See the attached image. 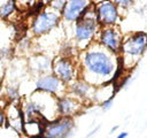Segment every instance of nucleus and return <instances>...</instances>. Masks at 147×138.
Listing matches in <instances>:
<instances>
[{"label": "nucleus", "mask_w": 147, "mask_h": 138, "mask_svg": "<svg viewBox=\"0 0 147 138\" xmlns=\"http://www.w3.org/2000/svg\"><path fill=\"white\" fill-rule=\"evenodd\" d=\"M113 99H114V95H113L111 98H109L108 100H106V101L102 103V108H103V109H108V108L113 105Z\"/></svg>", "instance_id": "obj_16"}, {"label": "nucleus", "mask_w": 147, "mask_h": 138, "mask_svg": "<svg viewBox=\"0 0 147 138\" xmlns=\"http://www.w3.org/2000/svg\"><path fill=\"white\" fill-rule=\"evenodd\" d=\"M14 7H15L14 0H10V1L7 2L6 5H3L2 7H0V17H5V16H7L8 14H10V13L13 12Z\"/></svg>", "instance_id": "obj_13"}, {"label": "nucleus", "mask_w": 147, "mask_h": 138, "mask_svg": "<svg viewBox=\"0 0 147 138\" xmlns=\"http://www.w3.org/2000/svg\"><path fill=\"white\" fill-rule=\"evenodd\" d=\"M64 5H65V0H53L52 1V6L57 10H63Z\"/></svg>", "instance_id": "obj_14"}, {"label": "nucleus", "mask_w": 147, "mask_h": 138, "mask_svg": "<svg viewBox=\"0 0 147 138\" xmlns=\"http://www.w3.org/2000/svg\"><path fill=\"white\" fill-rule=\"evenodd\" d=\"M88 84H86L85 82H76L72 85V92L79 97H85L88 92Z\"/></svg>", "instance_id": "obj_12"}, {"label": "nucleus", "mask_w": 147, "mask_h": 138, "mask_svg": "<svg viewBox=\"0 0 147 138\" xmlns=\"http://www.w3.org/2000/svg\"><path fill=\"white\" fill-rule=\"evenodd\" d=\"M61 86V80L59 77L55 76H44L37 80V89L40 91H46L51 93L57 92V90Z\"/></svg>", "instance_id": "obj_10"}, {"label": "nucleus", "mask_w": 147, "mask_h": 138, "mask_svg": "<svg viewBox=\"0 0 147 138\" xmlns=\"http://www.w3.org/2000/svg\"><path fill=\"white\" fill-rule=\"evenodd\" d=\"M54 71L62 82H69L74 77V68L68 59H59L54 64Z\"/></svg>", "instance_id": "obj_9"}, {"label": "nucleus", "mask_w": 147, "mask_h": 138, "mask_svg": "<svg viewBox=\"0 0 147 138\" xmlns=\"http://www.w3.org/2000/svg\"><path fill=\"white\" fill-rule=\"evenodd\" d=\"M96 18L102 24H114L118 18L116 5L111 1H103L96 7Z\"/></svg>", "instance_id": "obj_6"}, {"label": "nucleus", "mask_w": 147, "mask_h": 138, "mask_svg": "<svg viewBox=\"0 0 147 138\" xmlns=\"http://www.w3.org/2000/svg\"><path fill=\"white\" fill-rule=\"evenodd\" d=\"M100 41L110 51L117 52L121 48V36L111 28L105 29L100 34Z\"/></svg>", "instance_id": "obj_8"}, {"label": "nucleus", "mask_w": 147, "mask_h": 138, "mask_svg": "<svg viewBox=\"0 0 147 138\" xmlns=\"http://www.w3.org/2000/svg\"><path fill=\"white\" fill-rule=\"evenodd\" d=\"M147 48V33L136 32L130 36L122 45V49L126 55L133 57H140Z\"/></svg>", "instance_id": "obj_3"}, {"label": "nucleus", "mask_w": 147, "mask_h": 138, "mask_svg": "<svg viewBox=\"0 0 147 138\" xmlns=\"http://www.w3.org/2000/svg\"><path fill=\"white\" fill-rule=\"evenodd\" d=\"M3 123V115H2V113L0 112V125Z\"/></svg>", "instance_id": "obj_19"}, {"label": "nucleus", "mask_w": 147, "mask_h": 138, "mask_svg": "<svg viewBox=\"0 0 147 138\" xmlns=\"http://www.w3.org/2000/svg\"><path fill=\"white\" fill-rule=\"evenodd\" d=\"M86 68L96 75L108 76L114 69L111 59L103 52H88L85 55Z\"/></svg>", "instance_id": "obj_1"}, {"label": "nucleus", "mask_w": 147, "mask_h": 138, "mask_svg": "<svg viewBox=\"0 0 147 138\" xmlns=\"http://www.w3.org/2000/svg\"><path fill=\"white\" fill-rule=\"evenodd\" d=\"M57 22H59V16L55 13H48V12L40 13L33 22L32 25L33 32L36 34L45 33L51 29H53L57 24Z\"/></svg>", "instance_id": "obj_5"}, {"label": "nucleus", "mask_w": 147, "mask_h": 138, "mask_svg": "<svg viewBox=\"0 0 147 138\" xmlns=\"http://www.w3.org/2000/svg\"><path fill=\"white\" fill-rule=\"evenodd\" d=\"M23 5H25V6H31L32 3H34V1L36 0H20Z\"/></svg>", "instance_id": "obj_17"}, {"label": "nucleus", "mask_w": 147, "mask_h": 138, "mask_svg": "<svg viewBox=\"0 0 147 138\" xmlns=\"http://www.w3.org/2000/svg\"><path fill=\"white\" fill-rule=\"evenodd\" d=\"M96 30V16L91 14L88 7L78 17L76 24V38L79 41L88 40Z\"/></svg>", "instance_id": "obj_2"}, {"label": "nucleus", "mask_w": 147, "mask_h": 138, "mask_svg": "<svg viewBox=\"0 0 147 138\" xmlns=\"http://www.w3.org/2000/svg\"><path fill=\"white\" fill-rule=\"evenodd\" d=\"M57 107H59V110L62 115L64 116H68L72 113L76 112V109L78 108V105L76 101H74L72 99H69V98H63L59 101L57 103Z\"/></svg>", "instance_id": "obj_11"}, {"label": "nucleus", "mask_w": 147, "mask_h": 138, "mask_svg": "<svg viewBox=\"0 0 147 138\" xmlns=\"http://www.w3.org/2000/svg\"><path fill=\"white\" fill-rule=\"evenodd\" d=\"M88 7V0H67L63 8V17L67 21L74 22Z\"/></svg>", "instance_id": "obj_7"}, {"label": "nucleus", "mask_w": 147, "mask_h": 138, "mask_svg": "<svg viewBox=\"0 0 147 138\" xmlns=\"http://www.w3.org/2000/svg\"><path fill=\"white\" fill-rule=\"evenodd\" d=\"M72 129H74L72 120L69 117H63L49 123L44 130H45V136L52 138H60V137L69 136Z\"/></svg>", "instance_id": "obj_4"}, {"label": "nucleus", "mask_w": 147, "mask_h": 138, "mask_svg": "<svg viewBox=\"0 0 147 138\" xmlns=\"http://www.w3.org/2000/svg\"><path fill=\"white\" fill-rule=\"evenodd\" d=\"M127 136V133L126 132H122V133H119L118 135V138H124V137H126Z\"/></svg>", "instance_id": "obj_18"}, {"label": "nucleus", "mask_w": 147, "mask_h": 138, "mask_svg": "<svg viewBox=\"0 0 147 138\" xmlns=\"http://www.w3.org/2000/svg\"><path fill=\"white\" fill-rule=\"evenodd\" d=\"M53 0H44V2H52Z\"/></svg>", "instance_id": "obj_20"}, {"label": "nucleus", "mask_w": 147, "mask_h": 138, "mask_svg": "<svg viewBox=\"0 0 147 138\" xmlns=\"http://www.w3.org/2000/svg\"><path fill=\"white\" fill-rule=\"evenodd\" d=\"M132 2H133V0H115V3L121 7H129Z\"/></svg>", "instance_id": "obj_15"}]
</instances>
